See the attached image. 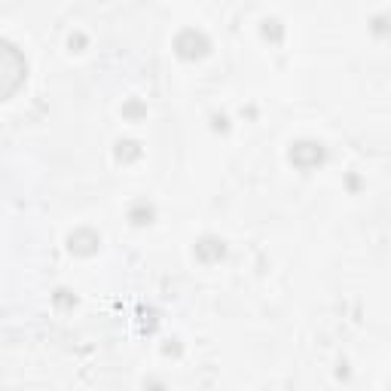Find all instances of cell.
I'll list each match as a JSON object with an SVG mask.
<instances>
[{
    "mask_svg": "<svg viewBox=\"0 0 391 391\" xmlns=\"http://www.w3.org/2000/svg\"><path fill=\"white\" fill-rule=\"evenodd\" d=\"M28 80V61L22 49L0 37V101L13 98Z\"/></svg>",
    "mask_w": 391,
    "mask_h": 391,
    "instance_id": "obj_1",
    "label": "cell"
},
{
    "mask_svg": "<svg viewBox=\"0 0 391 391\" xmlns=\"http://www.w3.org/2000/svg\"><path fill=\"white\" fill-rule=\"evenodd\" d=\"M174 52L183 58V61H199L211 52V40L196 28H183L178 37H174Z\"/></svg>",
    "mask_w": 391,
    "mask_h": 391,
    "instance_id": "obj_2",
    "label": "cell"
},
{
    "mask_svg": "<svg viewBox=\"0 0 391 391\" xmlns=\"http://www.w3.org/2000/svg\"><path fill=\"white\" fill-rule=\"evenodd\" d=\"M290 163L297 168H303V172H312V168H318L324 163V144L321 141H297L294 147H290Z\"/></svg>",
    "mask_w": 391,
    "mask_h": 391,
    "instance_id": "obj_3",
    "label": "cell"
},
{
    "mask_svg": "<svg viewBox=\"0 0 391 391\" xmlns=\"http://www.w3.org/2000/svg\"><path fill=\"white\" fill-rule=\"evenodd\" d=\"M67 248L76 257H92L98 248H101V235L92 233V229H76V233L67 235Z\"/></svg>",
    "mask_w": 391,
    "mask_h": 391,
    "instance_id": "obj_4",
    "label": "cell"
},
{
    "mask_svg": "<svg viewBox=\"0 0 391 391\" xmlns=\"http://www.w3.org/2000/svg\"><path fill=\"white\" fill-rule=\"evenodd\" d=\"M196 257L202 263H220L226 257V242L217 239V235H205V239L196 242Z\"/></svg>",
    "mask_w": 391,
    "mask_h": 391,
    "instance_id": "obj_5",
    "label": "cell"
},
{
    "mask_svg": "<svg viewBox=\"0 0 391 391\" xmlns=\"http://www.w3.org/2000/svg\"><path fill=\"white\" fill-rule=\"evenodd\" d=\"M141 156V144L138 141H119L117 144V159L119 163H132V159Z\"/></svg>",
    "mask_w": 391,
    "mask_h": 391,
    "instance_id": "obj_6",
    "label": "cell"
},
{
    "mask_svg": "<svg viewBox=\"0 0 391 391\" xmlns=\"http://www.w3.org/2000/svg\"><path fill=\"white\" fill-rule=\"evenodd\" d=\"M128 220H132L135 226H147L153 220V208L150 205H135V208L128 211Z\"/></svg>",
    "mask_w": 391,
    "mask_h": 391,
    "instance_id": "obj_7",
    "label": "cell"
},
{
    "mask_svg": "<svg viewBox=\"0 0 391 391\" xmlns=\"http://www.w3.org/2000/svg\"><path fill=\"white\" fill-rule=\"evenodd\" d=\"M263 37H266V40H275V43H278L281 37H285V31H281V22H275V19L263 22Z\"/></svg>",
    "mask_w": 391,
    "mask_h": 391,
    "instance_id": "obj_8",
    "label": "cell"
},
{
    "mask_svg": "<svg viewBox=\"0 0 391 391\" xmlns=\"http://www.w3.org/2000/svg\"><path fill=\"white\" fill-rule=\"evenodd\" d=\"M147 113V107H144L141 101H128L126 107H122V117H132V119H138V117H144Z\"/></svg>",
    "mask_w": 391,
    "mask_h": 391,
    "instance_id": "obj_9",
    "label": "cell"
},
{
    "mask_svg": "<svg viewBox=\"0 0 391 391\" xmlns=\"http://www.w3.org/2000/svg\"><path fill=\"white\" fill-rule=\"evenodd\" d=\"M74 303H76V297L71 294V290H56V306H61V309H71Z\"/></svg>",
    "mask_w": 391,
    "mask_h": 391,
    "instance_id": "obj_10",
    "label": "cell"
},
{
    "mask_svg": "<svg viewBox=\"0 0 391 391\" xmlns=\"http://www.w3.org/2000/svg\"><path fill=\"white\" fill-rule=\"evenodd\" d=\"M214 128H220V132H224V128H226V119H224V117H214Z\"/></svg>",
    "mask_w": 391,
    "mask_h": 391,
    "instance_id": "obj_11",
    "label": "cell"
},
{
    "mask_svg": "<svg viewBox=\"0 0 391 391\" xmlns=\"http://www.w3.org/2000/svg\"><path fill=\"white\" fill-rule=\"evenodd\" d=\"M83 43H86V37H83V34H76V37H71V46H83Z\"/></svg>",
    "mask_w": 391,
    "mask_h": 391,
    "instance_id": "obj_12",
    "label": "cell"
}]
</instances>
